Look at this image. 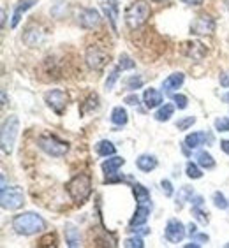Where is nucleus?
<instances>
[{
  "instance_id": "423d86ee",
  "label": "nucleus",
  "mask_w": 229,
  "mask_h": 248,
  "mask_svg": "<svg viewBox=\"0 0 229 248\" xmlns=\"http://www.w3.org/2000/svg\"><path fill=\"white\" fill-rule=\"evenodd\" d=\"M25 202V194L21 186H2V194H0V204L4 210H19Z\"/></svg>"
},
{
  "instance_id": "4c0bfd02",
  "label": "nucleus",
  "mask_w": 229,
  "mask_h": 248,
  "mask_svg": "<svg viewBox=\"0 0 229 248\" xmlns=\"http://www.w3.org/2000/svg\"><path fill=\"white\" fill-rule=\"evenodd\" d=\"M124 247L125 248H143L145 247V241L139 236H134V238H127L124 241Z\"/></svg>"
},
{
  "instance_id": "f3484780",
  "label": "nucleus",
  "mask_w": 229,
  "mask_h": 248,
  "mask_svg": "<svg viewBox=\"0 0 229 248\" xmlns=\"http://www.w3.org/2000/svg\"><path fill=\"white\" fill-rule=\"evenodd\" d=\"M125 164V158L124 157H116V155H111L104 160V162L100 164V169L104 172L106 176H111V174H116L118 169Z\"/></svg>"
},
{
  "instance_id": "2eb2a0df",
  "label": "nucleus",
  "mask_w": 229,
  "mask_h": 248,
  "mask_svg": "<svg viewBox=\"0 0 229 248\" xmlns=\"http://www.w3.org/2000/svg\"><path fill=\"white\" fill-rule=\"evenodd\" d=\"M37 2H39V0H19L18 4H16V7H15V13H13L11 27H13V29H16V27L19 25V21H21V18H23L25 13L32 9V7L37 4Z\"/></svg>"
},
{
  "instance_id": "9b49d317",
  "label": "nucleus",
  "mask_w": 229,
  "mask_h": 248,
  "mask_svg": "<svg viewBox=\"0 0 229 248\" xmlns=\"http://www.w3.org/2000/svg\"><path fill=\"white\" fill-rule=\"evenodd\" d=\"M78 23L80 27L85 30H94L100 25V15L99 11L94 9V7H85V9L80 11L78 15Z\"/></svg>"
},
{
  "instance_id": "72a5a7b5",
  "label": "nucleus",
  "mask_w": 229,
  "mask_h": 248,
  "mask_svg": "<svg viewBox=\"0 0 229 248\" xmlns=\"http://www.w3.org/2000/svg\"><path fill=\"white\" fill-rule=\"evenodd\" d=\"M192 215H194V218H196L197 222H201L203 225H206L208 222H210V218H208V213L201 210V206H192Z\"/></svg>"
},
{
  "instance_id": "39448f33",
  "label": "nucleus",
  "mask_w": 229,
  "mask_h": 248,
  "mask_svg": "<svg viewBox=\"0 0 229 248\" xmlns=\"http://www.w3.org/2000/svg\"><path fill=\"white\" fill-rule=\"evenodd\" d=\"M37 146L43 150L46 155L55 157V158L64 157V155H67V152H69V143L58 139L57 136H51V134H46V136L37 138Z\"/></svg>"
},
{
  "instance_id": "c9c22d12",
  "label": "nucleus",
  "mask_w": 229,
  "mask_h": 248,
  "mask_svg": "<svg viewBox=\"0 0 229 248\" xmlns=\"http://www.w3.org/2000/svg\"><path fill=\"white\" fill-rule=\"evenodd\" d=\"M213 127L217 132H229V116H222L213 122Z\"/></svg>"
},
{
  "instance_id": "603ef678",
  "label": "nucleus",
  "mask_w": 229,
  "mask_h": 248,
  "mask_svg": "<svg viewBox=\"0 0 229 248\" xmlns=\"http://www.w3.org/2000/svg\"><path fill=\"white\" fill-rule=\"evenodd\" d=\"M153 2H166V0H153Z\"/></svg>"
},
{
  "instance_id": "8fccbe9b",
  "label": "nucleus",
  "mask_w": 229,
  "mask_h": 248,
  "mask_svg": "<svg viewBox=\"0 0 229 248\" xmlns=\"http://www.w3.org/2000/svg\"><path fill=\"white\" fill-rule=\"evenodd\" d=\"M0 15H2V27H5V18H7V15H5L4 9H2V13H0Z\"/></svg>"
},
{
  "instance_id": "ea45409f",
  "label": "nucleus",
  "mask_w": 229,
  "mask_h": 248,
  "mask_svg": "<svg viewBox=\"0 0 229 248\" xmlns=\"http://www.w3.org/2000/svg\"><path fill=\"white\" fill-rule=\"evenodd\" d=\"M161 188H163L164 196L166 197H173V194H175V188H173L169 180H163V182H161Z\"/></svg>"
},
{
  "instance_id": "f03ea898",
  "label": "nucleus",
  "mask_w": 229,
  "mask_h": 248,
  "mask_svg": "<svg viewBox=\"0 0 229 248\" xmlns=\"http://www.w3.org/2000/svg\"><path fill=\"white\" fill-rule=\"evenodd\" d=\"M67 194L76 204H83L88 201L92 194V178L88 174H76L71 182L65 185Z\"/></svg>"
},
{
  "instance_id": "e433bc0d",
  "label": "nucleus",
  "mask_w": 229,
  "mask_h": 248,
  "mask_svg": "<svg viewBox=\"0 0 229 248\" xmlns=\"http://www.w3.org/2000/svg\"><path fill=\"white\" fill-rule=\"evenodd\" d=\"M194 124H196V116H185V118H181L177 122V129L178 130H187Z\"/></svg>"
},
{
  "instance_id": "473e14b6",
  "label": "nucleus",
  "mask_w": 229,
  "mask_h": 248,
  "mask_svg": "<svg viewBox=\"0 0 229 248\" xmlns=\"http://www.w3.org/2000/svg\"><path fill=\"white\" fill-rule=\"evenodd\" d=\"M120 72H122V69H120L118 65L114 67L113 71L110 72V76H108V79H106V83H104V86H106V90H113V86H114V83L118 81V78H120Z\"/></svg>"
},
{
  "instance_id": "dca6fc26",
  "label": "nucleus",
  "mask_w": 229,
  "mask_h": 248,
  "mask_svg": "<svg viewBox=\"0 0 229 248\" xmlns=\"http://www.w3.org/2000/svg\"><path fill=\"white\" fill-rule=\"evenodd\" d=\"M143 102L147 109H155V108H161V106H163L164 97L157 88H147L143 93Z\"/></svg>"
},
{
  "instance_id": "79ce46f5",
  "label": "nucleus",
  "mask_w": 229,
  "mask_h": 248,
  "mask_svg": "<svg viewBox=\"0 0 229 248\" xmlns=\"http://www.w3.org/2000/svg\"><path fill=\"white\" fill-rule=\"evenodd\" d=\"M192 238H194V241H197V243H205V241L210 239V236H208V234H203V232H196Z\"/></svg>"
},
{
  "instance_id": "6ab92c4d",
  "label": "nucleus",
  "mask_w": 229,
  "mask_h": 248,
  "mask_svg": "<svg viewBox=\"0 0 229 248\" xmlns=\"http://www.w3.org/2000/svg\"><path fill=\"white\" fill-rule=\"evenodd\" d=\"M183 81H185V74L183 72H173L163 81V90L166 93H171V92L178 90L183 85Z\"/></svg>"
},
{
  "instance_id": "2f4dec72",
  "label": "nucleus",
  "mask_w": 229,
  "mask_h": 248,
  "mask_svg": "<svg viewBox=\"0 0 229 248\" xmlns=\"http://www.w3.org/2000/svg\"><path fill=\"white\" fill-rule=\"evenodd\" d=\"M116 65H118L122 71H131V69H134V67H136V62H134L127 53H124V55H120L118 63H116Z\"/></svg>"
},
{
  "instance_id": "09e8293b",
  "label": "nucleus",
  "mask_w": 229,
  "mask_h": 248,
  "mask_svg": "<svg viewBox=\"0 0 229 248\" xmlns=\"http://www.w3.org/2000/svg\"><path fill=\"white\" fill-rule=\"evenodd\" d=\"M7 104V95H5V90H2V106Z\"/></svg>"
},
{
  "instance_id": "c756f323",
  "label": "nucleus",
  "mask_w": 229,
  "mask_h": 248,
  "mask_svg": "<svg viewBox=\"0 0 229 248\" xmlns=\"http://www.w3.org/2000/svg\"><path fill=\"white\" fill-rule=\"evenodd\" d=\"M185 172H187V176L191 178V180H199V178H203L201 166H199V164H196V162H187Z\"/></svg>"
},
{
  "instance_id": "393cba45",
  "label": "nucleus",
  "mask_w": 229,
  "mask_h": 248,
  "mask_svg": "<svg viewBox=\"0 0 229 248\" xmlns=\"http://www.w3.org/2000/svg\"><path fill=\"white\" fill-rule=\"evenodd\" d=\"M173 113H175V106L173 104H163L157 111H155L153 118L157 120V122H167V120H171Z\"/></svg>"
},
{
  "instance_id": "cd10ccee",
  "label": "nucleus",
  "mask_w": 229,
  "mask_h": 248,
  "mask_svg": "<svg viewBox=\"0 0 229 248\" xmlns=\"http://www.w3.org/2000/svg\"><path fill=\"white\" fill-rule=\"evenodd\" d=\"M192 196H194V188H192V186H181L177 194V206L178 208H183V204L189 202V201L192 199Z\"/></svg>"
},
{
  "instance_id": "58836bf2",
  "label": "nucleus",
  "mask_w": 229,
  "mask_h": 248,
  "mask_svg": "<svg viewBox=\"0 0 229 248\" xmlns=\"http://www.w3.org/2000/svg\"><path fill=\"white\" fill-rule=\"evenodd\" d=\"M173 102H175V106H177L178 109H185L187 106H189V100H187V97L181 95V93L173 95Z\"/></svg>"
},
{
  "instance_id": "412c9836",
  "label": "nucleus",
  "mask_w": 229,
  "mask_h": 248,
  "mask_svg": "<svg viewBox=\"0 0 229 248\" xmlns=\"http://www.w3.org/2000/svg\"><path fill=\"white\" fill-rule=\"evenodd\" d=\"M206 141H208L206 132H203V130L201 132H192L185 138V146L191 150H196L199 146H203V144H206Z\"/></svg>"
},
{
  "instance_id": "bb28decb",
  "label": "nucleus",
  "mask_w": 229,
  "mask_h": 248,
  "mask_svg": "<svg viewBox=\"0 0 229 248\" xmlns=\"http://www.w3.org/2000/svg\"><path fill=\"white\" fill-rule=\"evenodd\" d=\"M196 160H197V164H199V166L203 167V169H208V171L215 167V158L212 157V153L205 152V150L197 153V155H196Z\"/></svg>"
},
{
  "instance_id": "a878e982",
  "label": "nucleus",
  "mask_w": 229,
  "mask_h": 248,
  "mask_svg": "<svg viewBox=\"0 0 229 248\" xmlns=\"http://www.w3.org/2000/svg\"><path fill=\"white\" fill-rule=\"evenodd\" d=\"M97 106H99V97H97V93H90V95L83 100L82 108H80V113H82V115L92 113L94 109H97Z\"/></svg>"
},
{
  "instance_id": "4be33fe9",
  "label": "nucleus",
  "mask_w": 229,
  "mask_h": 248,
  "mask_svg": "<svg viewBox=\"0 0 229 248\" xmlns=\"http://www.w3.org/2000/svg\"><path fill=\"white\" fill-rule=\"evenodd\" d=\"M127 122H129V115H127L125 108H122V106L113 108V111H111V124L116 125V127H124V125H127Z\"/></svg>"
},
{
  "instance_id": "c03bdc74",
  "label": "nucleus",
  "mask_w": 229,
  "mask_h": 248,
  "mask_svg": "<svg viewBox=\"0 0 229 248\" xmlns=\"http://www.w3.org/2000/svg\"><path fill=\"white\" fill-rule=\"evenodd\" d=\"M191 202H192V206H203L205 204V199H203L201 196H192Z\"/></svg>"
},
{
  "instance_id": "1a4fd4ad",
  "label": "nucleus",
  "mask_w": 229,
  "mask_h": 248,
  "mask_svg": "<svg viewBox=\"0 0 229 248\" xmlns=\"http://www.w3.org/2000/svg\"><path fill=\"white\" fill-rule=\"evenodd\" d=\"M215 27L217 23L210 15H201L192 21L189 30L192 35H212L215 32Z\"/></svg>"
},
{
  "instance_id": "37998d69",
  "label": "nucleus",
  "mask_w": 229,
  "mask_h": 248,
  "mask_svg": "<svg viewBox=\"0 0 229 248\" xmlns=\"http://www.w3.org/2000/svg\"><path fill=\"white\" fill-rule=\"evenodd\" d=\"M220 86L222 88H229V72H224V74H220Z\"/></svg>"
},
{
  "instance_id": "5701e85b",
  "label": "nucleus",
  "mask_w": 229,
  "mask_h": 248,
  "mask_svg": "<svg viewBox=\"0 0 229 248\" xmlns=\"http://www.w3.org/2000/svg\"><path fill=\"white\" fill-rule=\"evenodd\" d=\"M114 152H116L114 144L108 139H102L96 144V153L99 157H111V155H114Z\"/></svg>"
},
{
  "instance_id": "b1692460",
  "label": "nucleus",
  "mask_w": 229,
  "mask_h": 248,
  "mask_svg": "<svg viewBox=\"0 0 229 248\" xmlns=\"http://www.w3.org/2000/svg\"><path fill=\"white\" fill-rule=\"evenodd\" d=\"M132 194L136 197V202H152L150 201V190L141 183H134L132 185Z\"/></svg>"
},
{
  "instance_id": "ddd939ff",
  "label": "nucleus",
  "mask_w": 229,
  "mask_h": 248,
  "mask_svg": "<svg viewBox=\"0 0 229 248\" xmlns=\"http://www.w3.org/2000/svg\"><path fill=\"white\" fill-rule=\"evenodd\" d=\"M21 39H23V43L27 44L29 48H35V46H39V44L44 41V32L37 25H30V27H27V30H25Z\"/></svg>"
},
{
  "instance_id": "a18cd8bd",
  "label": "nucleus",
  "mask_w": 229,
  "mask_h": 248,
  "mask_svg": "<svg viewBox=\"0 0 229 248\" xmlns=\"http://www.w3.org/2000/svg\"><path fill=\"white\" fill-rule=\"evenodd\" d=\"M203 2H205V0H181V4L191 5V7H196V5H201Z\"/></svg>"
},
{
  "instance_id": "f8f14e48",
  "label": "nucleus",
  "mask_w": 229,
  "mask_h": 248,
  "mask_svg": "<svg viewBox=\"0 0 229 248\" xmlns=\"http://www.w3.org/2000/svg\"><path fill=\"white\" fill-rule=\"evenodd\" d=\"M150 213H152V202H138L136 211H134L132 218H131V222H129V229L141 227V225L147 224Z\"/></svg>"
},
{
  "instance_id": "de8ad7c7",
  "label": "nucleus",
  "mask_w": 229,
  "mask_h": 248,
  "mask_svg": "<svg viewBox=\"0 0 229 248\" xmlns=\"http://www.w3.org/2000/svg\"><path fill=\"white\" fill-rule=\"evenodd\" d=\"M187 229H189V236H191V238H192V236H194V234L197 232L196 224H189V225H187Z\"/></svg>"
},
{
  "instance_id": "4468645a",
  "label": "nucleus",
  "mask_w": 229,
  "mask_h": 248,
  "mask_svg": "<svg viewBox=\"0 0 229 248\" xmlns=\"http://www.w3.org/2000/svg\"><path fill=\"white\" fill-rule=\"evenodd\" d=\"M183 46H185V48H183V53H185V57L192 58L194 62H201V60H203V58L206 57V53H208L206 46L203 43H199V41L185 43Z\"/></svg>"
},
{
  "instance_id": "7ed1b4c3",
  "label": "nucleus",
  "mask_w": 229,
  "mask_h": 248,
  "mask_svg": "<svg viewBox=\"0 0 229 248\" xmlns=\"http://www.w3.org/2000/svg\"><path fill=\"white\" fill-rule=\"evenodd\" d=\"M150 18V5L145 2V0H134L132 4L125 9V25L129 27L131 30H136L139 27H143L145 23Z\"/></svg>"
},
{
  "instance_id": "f704fd0d",
  "label": "nucleus",
  "mask_w": 229,
  "mask_h": 248,
  "mask_svg": "<svg viewBox=\"0 0 229 248\" xmlns=\"http://www.w3.org/2000/svg\"><path fill=\"white\" fill-rule=\"evenodd\" d=\"M212 199H213V206L215 208H219V210H226V208L229 206L228 199H226V196L222 194V192H215Z\"/></svg>"
},
{
  "instance_id": "f257e3e1",
  "label": "nucleus",
  "mask_w": 229,
  "mask_h": 248,
  "mask_svg": "<svg viewBox=\"0 0 229 248\" xmlns=\"http://www.w3.org/2000/svg\"><path fill=\"white\" fill-rule=\"evenodd\" d=\"M11 225L19 236H33V234L43 232L46 229V220L33 211H25V213L16 215Z\"/></svg>"
},
{
  "instance_id": "c85d7f7f",
  "label": "nucleus",
  "mask_w": 229,
  "mask_h": 248,
  "mask_svg": "<svg viewBox=\"0 0 229 248\" xmlns=\"http://www.w3.org/2000/svg\"><path fill=\"white\" fill-rule=\"evenodd\" d=\"M143 78L138 76V74H132V76L129 78H125V81H124V88L125 90H129V92H136L139 90V88H143Z\"/></svg>"
},
{
  "instance_id": "0eeeda50",
  "label": "nucleus",
  "mask_w": 229,
  "mask_h": 248,
  "mask_svg": "<svg viewBox=\"0 0 229 248\" xmlns=\"http://www.w3.org/2000/svg\"><path fill=\"white\" fill-rule=\"evenodd\" d=\"M85 62L92 71H102L110 63V53L106 51V49L99 48V46H90V48L86 49Z\"/></svg>"
},
{
  "instance_id": "a19ab883",
  "label": "nucleus",
  "mask_w": 229,
  "mask_h": 248,
  "mask_svg": "<svg viewBox=\"0 0 229 248\" xmlns=\"http://www.w3.org/2000/svg\"><path fill=\"white\" fill-rule=\"evenodd\" d=\"M124 102H125V104H129V106H138L139 99H138V95H136V93H131V95L125 97Z\"/></svg>"
},
{
  "instance_id": "49530a36",
  "label": "nucleus",
  "mask_w": 229,
  "mask_h": 248,
  "mask_svg": "<svg viewBox=\"0 0 229 248\" xmlns=\"http://www.w3.org/2000/svg\"><path fill=\"white\" fill-rule=\"evenodd\" d=\"M220 150L226 153V155H229V139H224V141H220Z\"/></svg>"
},
{
  "instance_id": "a211bd4d",
  "label": "nucleus",
  "mask_w": 229,
  "mask_h": 248,
  "mask_svg": "<svg viewBox=\"0 0 229 248\" xmlns=\"http://www.w3.org/2000/svg\"><path fill=\"white\" fill-rule=\"evenodd\" d=\"M64 234H65L67 247L76 248V247H80V245H82V234H80V229H78L74 224L67 222L65 227H64Z\"/></svg>"
},
{
  "instance_id": "7c9ffc66",
  "label": "nucleus",
  "mask_w": 229,
  "mask_h": 248,
  "mask_svg": "<svg viewBox=\"0 0 229 248\" xmlns=\"http://www.w3.org/2000/svg\"><path fill=\"white\" fill-rule=\"evenodd\" d=\"M67 11H69V7H67V2H58V4H55L51 7V16L53 18H57V19H60V18H64V16L67 15Z\"/></svg>"
},
{
  "instance_id": "20e7f679",
  "label": "nucleus",
  "mask_w": 229,
  "mask_h": 248,
  "mask_svg": "<svg viewBox=\"0 0 229 248\" xmlns=\"http://www.w3.org/2000/svg\"><path fill=\"white\" fill-rule=\"evenodd\" d=\"M18 132H19V118L16 115L7 116L4 120V124H2V132H0V144H2L4 155H11L13 153Z\"/></svg>"
},
{
  "instance_id": "6e6552de",
  "label": "nucleus",
  "mask_w": 229,
  "mask_h": 248,
  "mask_svg": "<svg viewBox=\"0 0 229 248\" xmlns=\"http://www.w3.org/2000/svg\"><path fill=\"white\" fill-rule=\"evenodd\" d=\"M44 102H46V106H48L53 113L62 116L67 104H69V95L64 90H49L44 93Z\"/></svg>"
},
{
  "instance_id": "9d476101",
  "label": "nucleus",
  "mask_w": 229,
  "mask_h": 248,
  "mask_svg": "<svg viewBox=\"0 0 229 248\" xmlns=\"http://www.w3.org/2000/svg\"><path fill=\"white\" fill-rule=\"evenodd\" d=\"M187 234V227L178 218H169L164 229V238L169 243H181Z\"/></svg>"
},
{
  "instance_id": "3c124183",
  "label": "nucleus",
  "mask_w": 229,
  "mask_h": 248,
  "mask_svg": "<svg viewBox=\"0 0 229 248\" xmlns=\"http://www.w3.org/2000/svg\"><path fill=\"white\" fill-rule=\"evenodd\" d=\"M222 99H224V100H226V102H229V92H228V93H226V95H224V97H222Z\"/></svg>"
},
{
  "instance_id": "aec40b11",
  "label": "nucleus",
  "mask_w": 229,
  "mask_h": 248,
  "mask_svg": "<svg viewBox=\"0 0 229 248\" xmlns=\"http://www.w3.org/2000/svg\"><path fill=\"white\" fill-rule=\"evenodd\" d=\"M157 166H159L157 157H155V155H150V153H143V155H139V157L136 158V167L143 172L153 171Z\"/></svg>"
}]
</instances>
